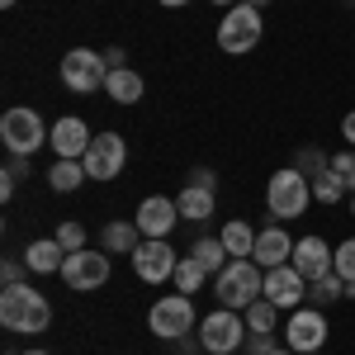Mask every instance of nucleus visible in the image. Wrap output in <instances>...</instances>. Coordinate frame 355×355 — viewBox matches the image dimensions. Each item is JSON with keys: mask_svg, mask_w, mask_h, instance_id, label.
<instances>
[{"mask_svg": "<svg viewBox=\"0 0 355 355\" xmlns=\"http://www.w3.org/2000/svg\"><path fill=\"white\" fill-rule=\"evenodd\" d=\"M53 237L67 246V256H71V251H85V227H81V223H62Z\"/></svg>", "mask_w": 355, "mask_h": 355, "instance_id": "nucleus-32", "label": "nucleus"}, {"mask_svg": "<svg viewBox=\"0 0 355 355\" xmlns=\"http://www.w3.org/2000/svg\"><path fill=\"white\" fill-rule=\"evenodd\" d=\"M175 266H180V256L171 251L166 237H142V246L133 251V270L142 284H166V279H175Z\"/></svg>", "mask_w": 355, "mask_h": 355, "instance_id": "nucleus-10", "label": "nucleus"}, {"mask_svg": "<svg viewBox=\"0 0 355 355\" xmlns=\"http://www.w3.org/2000/svg\"><path fill=\"white\" fill-rule=\"evenodd\" d=\"M331 171L341 175V185H346V194H355V147H346V152H336V157H331Z\"/></svg>", "mask_w": 355, "mask_h": 355, "instance_id": "nucleus-31", "label": "nucleus"}, {"mask_svg": "<svg viewBox=\"0 0 355 355\" xmlns=\"http://www.w3.org/2000/svg\"><path fill=\"white\" fill-rule=\"evenodd\" d=\"M284 346L299 355H313L327 346V318L322 308H294L289 313V327H284Z\"/></svg>", "mask_w": 355, "mask_h": 355, "instance_id": "nucleus-11", "label": "nucleus"}, {"mask_svg": "<svg viewBox=\"0 0 355 355\" xmlns=\"http://www.w3.org/2000/svg\"><path fill=\"white\" fill-rule=\"evenodd\" d=\"M331 299H346V279H341L336 270H331V275H322V279H313V284H308V303H313V308H327Z\"/></svg>", "mask_w": 355, "mask_h": 355, "instance_id": "nucleus-25", "label": "nucleus"}, {"mask_svg": "<svg viewBox=\"0 0 355 355\" xmlns=\"http://www.w3.org/2000/svg\"><path fill=\"white\" fill-rule=\"evenodd\" d=\"M246 318H237L232 308H214L204 322H199V346L209 355H232L246 346Z\"/></svg>", "mask_w": 355, "mask_h": 355, "instance_id": "nucleus-5", "label": "nucleus"}, {"mask_svg": "<svg viewBox=\"0 0 355 355\" xmlns=\"http://www.w3.org/2000/svg\"><path fill=\"white\" fill-rule=\"evenodd\" d=\"M331 270L341 275L346 284H355V237H346V242L336 246V256H331Z\"/></svg>", "mask_w": 355, "mask_h": 355, "instance_id": "nucleus-30", "label": "nucleus"}, {"mask_svg": "<svg viewBox=\"0 0 355 355\" xmlns=\"http://www.w3.org/2000/svg\"><path fill=\"white\" fill-rule=\"evenodd\" d=\"M261 33H266V24H261V10L256 5H232L227 15H223L218 24V48L223 53H251L256 43H261Z\"/></svg>", "mask_w": 355, "mask_h": 355, "instance_id": "nucleus-7", "label": "nucleus"}, {"mask_svg": "<svg viewBox=\"0 0 355 355\" xmlns=\"http://www.w3.org/2000/svg\"><path fill=\"white\" fill-rule=\"evenodd\" d=\"M105 67L119 71V67H123V48H110V53H105Z\"/></svg>", "mask_w": 355, "mask_h": 355, "instance_id": "nucleus-38", "label": "nucleus"}, {"mask_svg": "<svg viewBox=\"0 0 355 355\" xmlns=\"http://www.w3.org/2000/svg\"><path fill=\"white\" fill-rule=\"evenodd\" d=\"M62 279H67V289H76V294H90V289H105V279H110V251L100 246V251H71L67 261H62Z\"/></svg>", "mask_w": 355, "mask_h": 355, "instance_id": "nucleus-9", "label": "nucleus"}, {"mask_svg": "<svg viewBox=\"0 0 355 355\" xmlns=\"http://www.w3.org/2000/svg\"><path fill=\"white\" fill-rule=\"evenodd\" d=\"M275 322H279V308H275L266 294L246 308V327H251V331H275Z\"/></svg>", "mask_w": 355, "mask_h": 355, "instance_id": "nucleus-26", "label": "nucleus"}, {"mask_svg": "<svg viewBox=\"0 0 355 355\" xmlns=\"http://www.w3.org/2000/svg\"><path fill=\"white\" fill-rule=\"evenodd\" d=\"M175 209H180V218H190V223L214 218V190H199V185H185V190H180V199H175Z\"/></svg>", "mask_w": 355, "mask_h": 355, "instance_id": "nucleus-21", "label": "nucleus"}, {"mask_svg": "<svg viewBox=\"0 0 355 355\" xmlns=\"http://www.w3.org/2000/svg\"><path fill=\"white\" fill-rule=\"evenodd\" d=\"M341 137H346V142H351V147H355V110L346 114V119H341Z\"/></svg>", "mask_w": 355, "mask_h": 355, "instance_id": "nucleus-37", "label": "nucleus"}, {"mask_svg": "<svg viewBox=\"0 0 355 355\" xmlns=\"http://www.w3.org/2000/svg\"><path fill=\"white\" fill-rule=\"evenodd\" d=\"M294 171H303V175H308V180H318V175H322V171H331V157H322V152H318V147H303L299 157H294Z\"/></svg>", "mask_w": 355, "mask_h": 355, "instance_id": "nucleus-29", "label": "nucleus"}, {"mask_svg": "<svg viewBox=\"0 0 355 355\" xmlns=\"http://www.w3.org/2000/svg\"><path fill=\"white\" fill-rule=\"evenodd\" d=\"M81 180H90V175H85V162H67V157H57L53 171H48V185H53L57 194L81 190Z\"/></svg>", "mask_w": 355, "mask_h": 355, "instance_id": "nucleus-22", "label": "nucleus"}, {"mask_svg": "<svg viewBox=\"0 0 355 355\" xmlns=\"http://www.w3.org/2000/svg\"><path fill=\"white\" fill-rule=\"evenodd\" d=\"M313 204V180L294 171V166H284V171H275L270 185H266V209H270V218H299L303 209Z\"/></svg>", "mask_w": 355, "mask_h": 355, "instance_id": "nucleus-3", "label": "nucleus"}, {"mask_svg": "<svg viewBox=\"0 0 355 355\" xmlns=\"http://www.w3.org/2000/svg\"><path fill=\"white\" fill-rule=\"evenodd\" d=\"M15 180H19L15 171H0V199H15Z\"/></svg>", "mask_w": 355, "mask_h": 355, "instance_id": "nucleus-36", "label": "nucleus"}, {"mask_svg": "<svg viewBox=\"0 0 355 355\" xmlns=\"http://www.w3.org/2000/svg\"><path fill=\"white\" fill-rule=\"evenodd\" d=\"M251 261L261 266V270H275V266H289L294 261V242H289V232L270 223L266 232H256V251H251Z\"/></svg>", "mask_w": 355, "mask_h": 355, "instance_id": "nucleus-16", "label": "nucleus"}, {"mask_svg": "<svg viewBox=\"0 0 355 355\" xmlns=\"http://www.w3.org/2000/svg\"><path fill=\"white\" fill-rule=\"evenodd\" d=\"M100 246H105L110 256H133L137 246H142V232H137V223H105Z\"/></svg>", "mask_w": 355, "mask_h": 355, "instance_id": "nucleus-19", "label": "nucleus"}, {"mask_svg": "<svg viewBox=\"0 0 355 355\" xmlns=\"http://www.w3.org/2000/svg\"><path fill=\"white\" fill-rule=\"evenodd\" d=\"M110 81V67H105V53H90V48H71L62 57V85L76 90V95H95Z\"/></svg>", "mask_w": 355, "mask_h": 355, "instance_id": "nucleus-8", "label": "nucleus"}, {"mask_svg": "<svg viewBox=\"0 0 355 355\" xmlns=\"http://www.w3.org/2000/svg\"><path fill=\"white\" fill-rule=\"evenodd\" d=\"M147 327L152 336H162V341H180V336H190L194 331V303L190 294H166V299L152 303V313H147Z\"/></svg>", "mask_w": 355, "mask_h": 355, "instance_id": "nucleus-6", "label": "nucleus"}, {"mask_svg": "<svg viewBox=\"0 0 355 355\" xmlns=\"http://www.w3.org/2000/svg\"><path fill=\"white\" fill-rule=\"evenodd\" d=\"M137 232L142 237H171V227L180 223V209H175V199H166V194H147L142 204H137Z\"/></svg>", "mask_w": 355, "mask_h": 355, "instance_id": "nucleus-14", "label": "nucleus"}, {"mask_svg": "<svg viewBox=\"0 0 355 355\" xmlns=\"http://www.w3.org/2000/svg\"><path fill=\"white\" fill-rule=\"evenodd\" d=\"M24 355H53V351H24Z\"/></svg>", "mask_w": 355, "mask_h": 355, "instance_id": "nucleus-43", "label": "nucleus"}, {"mask_svg": "<svg viewBox=\"0 0 355 355\" xmlns=\"http://www.w3.org/2000/svg\"><path fill=\"white\" fill-rule=\"evenodd\" d=\"M266 299H270L279 313H284V308L294 313V308L308 299V279H303L294 266H275V270H266Z\"/></svg>", "mask_w": 355, "mask_h": 355, "instance_id": "nucleus-13", "label": "nucleus"}, {"mask_svg": "<svg viewBox=\"0 0 355 355\" xmlns=\"http://www.w3.org/2000/svg\"><path fill=\"white\" fill-rule=\"evenodd\" d=\"M90 128H85L81 119H71V114H67V119H57L53 123V133H48V147H53L57 157H67V162H81L85 157V147H90Z\"/></svg>", "mask_w": 355, "mask_h": 355, "instance_id": "nucleus-15", "label": "nucleus"}, {"mask_svg": "<svg viewBox=\"0 0 355 355\" xmlns=\"http://www.w3.org/2000/svg\"><path fill=\"white\" fill-rule=\"evenodd\" d=\"M242 5H256V10H266V5H270V0H242Z\"/></svg>", "mask_w": 355, "mask_h": 355, "instance_id": "nucleus-40", "label": "nucleus"}, {"mask_svg": "<svg viewBox=\"0 0 355 355\" xmlns=\"http://www.w3.org/2000/svg\"><path fill=\"white\" fill-rule=\"evenodd\" d=\"M62 261H67V246L57 242V237H38L24 251V266L33 275H62Z\"/></svg>", "mask_w": 355, "mask_h": 355, "instance_id": "nucleus-18", "label": "nucleus"}, {"mask_svg": "<svg viewBox=\"0 0 355 355\" xmlns=\"http://www.w3.org/2000/svg\"><path fill=\"white\" fill-rule=\"evenodd\" d=\"M266 294V270L251 261V256H232L218 270V303L232 313H246L251 303Z\"/></svg>", "mask_w": 355, "mask_h": 355, "instance_id": "nucleus-2", "label": "nucleus"}, {"mask_svg": "<svg viewBox=\"0 0 355 355\" xmlns=\"http://www.w3.org/2000/svg\"><path fill=\"white\" fill-rule=\"evenodd\" d=\"M157 5H166V10H180V5H190V0H157Z\"/></svg>", "mask_w": 355, "mask_h": 355, "instance_id": "nucleus-39", "label": "nucleus"}, {"mask_svg": "<svg viewBox=\"0 0 355 355\" xmlns=\"http://www.w3.org/2000/svg\"><path fill=\"white\" fill-rule=\"evenodd\" d=\"M48 133L53 128H43V119L28 110V105H15V110H5V119H0V142H5L10 157H33L48 142Z\"/></svg>", "mask_w": 355, "mask_h": 355, "instance_id": "nucleus-4", "label": "nucleus"}, {"mask_svg": "<svg viewBox=\"0 0 355 355\" xmlns=\"http://www.w3.org/2000/svg\"><path fill=\"white\" fill-rule=\"evenodd\" d=\"M0 5H15V0H0Z\"/></svg>", "mask_w": 355, "mask_h": 355, "instance_id": "nucleus-45", "label": "nucleus"}, {"mask_svg": "<svg viewBox=\"0 0 355 355\" xmlns=\"http://www.w3.org/2000/svg\"><path fill=\"white\" fill-rule=\"evenodd\" d=\"M331 256H336V251H331L322 237H303V242H294V261H289V266L313 284V279L331 275Z\"/></svg>", "mask_w": 355, "mask_h": 355, "instance_id": "nucleus-17", "label": "nucleus"}, {"mask_svg": "<svg viewBox=\"0 0 355 355\" xmlns=\"http://www.w3.org/2000/svg\"><path fill=\"white\" fill-rule=\"evenodd\" d=\"M204 279H209V270H204L194 256H180V266H175V289H180V294H194Z\"/></svg>", "mask_w": 355, "mask_h": 355, "instance_id": "nucleus-27", "label": "nucleus"}, {"mask_svg": "<svg viewBox=\"0 0 355 355\" xmlns=\"http://www.w3.org/2000/svg\"><path fill=\"white\" fill-rule=\"evenodd\" d=\"M0 279H5V284H24V256H10V261L0 266Z\"/></svg>", "mask_w": 355, "mask_h": 355, "instance_id": "nucleus-34", "label": "nucleus"}, {"mask_svg": "<svg viewBox=\"0 0 355 355\" xmlns=\"http://www.w3.org/2000/svg\"><path fill=\"white\" fill-rule=\"evenodd\" d=\"M341 194H346V185H341V175H336V171H322V175L313 180V199H318V204H327V209L341 199Z\"/></svg>", "mask_w": 355, "mask_h": 355, "instance_id": "nucleus-28", "label": "nucleus"}, {"mask_svg": "<svg viewBox=\"0 0 355 355\" xmlns=\"http://www.w3.org/2000/svg\"><path fill=\"white\" fill-rule=\"evenodd\" d=\"M105 95H110L114 105H137L142 100V76H137L133 67H119V71H110V81H105Z\"/></svg>", "mask_w": 355, "mask_h": 355, "instance_id": "nucleus-20", "label": "nucleus"}, {"mask_svg": "<svg viewBox=\"0 0 355 355\" xmlns=\"http://www.w3.org/2000/svg\"><path fill=\"white\" fill-rule=\"evenodd\" d=\"M223 246H227V256H251V251H256V232H251V227H246V223H223Z\"/></svg>", "mask_w": 355, "mask_h": 355, "instance_id": "nucleus-24", "label": "nucleus"}, {"mask_svg": "<svg viewBox=\"0 0 355 355\" xmlns=\"http://www.w3.org/2000/svg\"><path fill=\"white\" fill-rule=\"evenodd\" d=\"M351 214H355V194H351Z\"/></svg>", "mask_w": 355, "mask_h": 355, "instance_id": "nucleus-44", "label": "nucleus"}, {"mask_svg": "<svg viewBox=\"0 0 355 355\" xmlns=\"http://www.w3.org/2000/svg\"><path fill=\"white\" fill-rule=\"evenodd\" d=\"M81 162H85V175H90V180H114V175L123 171V162H128V147H123L119 133H95Z\"/></svg>", "mask_w": 355, "mask_h": 355, "instance_id": "nucleus-12", "label": "nucleus"}, {"mask_svg": "<svg viewBox=\"0 0 355 355\" xmlns=\"http://www.w3.org/2000/svg\"><path fill=\"white\" fill-rule=\"evenodd\" d=\"M214 5H227V10H232V5H242V0H214Z\"/></svg>", "mask_w": 355, "mask_h": 355, "instance_id": "nucleus-42", "label": "nucleus"}, {"mask_svg": "<svg viewBox=\"0 0 355 355\" xmlns=\"http://www.w3.org/2000/svg\"><path fill=\"white\" fill-rule=\"evenodd\" d=\"M53 322V303L48 294H38L33 284H5L0 294V327L15 336H38Z\"/></svg>", "mask_w": 355, "mask_h": 355, "instance_id": "nucleus-1", "label": "nucleus"}, {"mask_svg": "<svg viewBox=\"0 0 355 355\" xmlns=\"http://www.w3.org/2000/svg\"><path fill=\"white\" fill-rule=\"evenodd\" d=\"M313 355H322V351H313Z\"/></svg>", "mask_w": 355, "mask_h": 355, "instance_id": "nucleus-46", "label": "nucleus"}, {"mask_svg": "<svg viewBox=\"0 0 355 355\" xmlns=\"http://www.w3.org/2000/svg\"><path fill=\"white\" fill-rule=\"evenodd\" d=\"M190 185H199V190H214V185H218V175H214L209 166H194V171H190Z\"/></svg>", "mask_w": 355, "mask_h": 355, "instance_id": "nucleus-35", "label": "nucleus"}, {"mask_svg": "<svg viewBox=\"0 0 355 355\" xmlns=\"http://www.w3.org/2000/svg\"><path fill=\"white\" fill-rule=\"evenodd\" d=\"M190 256L204 266L209 275H218L223 266H227V246H223V237H199V242L190 246Z\"/></svg>", "mask_w": 355, "mask_h": 355, "instance_id": "nucleus-23", "label": "nucleus"}, {"mask_svg": "<svg viewBox=\"0 0 355 355\" xmlns=\"http://www.w3.org/2000/svg\"><path fill=\"white\" fill-rule=\"evenodd\" d=\"M270 351H279L275 331H246V355H270Z\"/></svg>", "mask_w": 355, "mask_h": 355, "instance_id": "nucleus-33", "label": "nucleus"}, {"mask_svg": "<svg viewBox=\"0 0 355 355\" xmlns=\"http://www.w3.org/2000/svg\"><path fill=\"white\" fill-rule=\"evenodd\" d=\"M270 355H299V351H289V346H279V351H270Z\"/></svg>", "mask_w": 355, "mask_h": 355, "instance_id": "nucleus-41", "label": "nucleus"}]
</instances>
